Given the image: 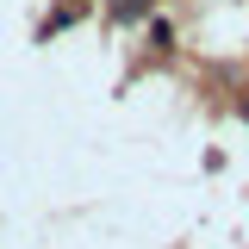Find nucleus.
Wrapping results in <instances>:
<instances>
[{"label":"nucleus","mask_w":249,"mask_h":249,"mask_svg":"<svg viewBox=\"0 0 249 249\" xmlns=\"http://www.w3.org/2000/svg\"><path fill=\"white\" fill-rule=\"evenodd\" d=\"M143 6H150V0H119V6H112V13H119V19H137V13H143Z\"/></svg>","instance_id":"f257e3e1"}]
</instances>
